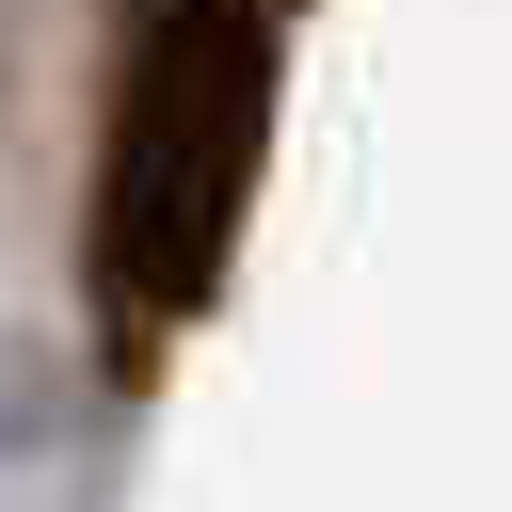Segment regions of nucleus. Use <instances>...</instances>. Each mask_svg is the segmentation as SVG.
<instances>
[{"label": "nucleus", "instance_id": "obj_2", "mask_svg": "<svg viewBox=\"0 0 512 512\" xmlns=\"http://www.w3.org/2000/svg\"><path fill=\"white\" fill-rule=\"evenodd\" d=\"M32 32H48V0H0V96L32 80Z\"/></svg>", "mask_w": 512, "mask_h": 512}, {"label": "nucleus", "instance_id": "obj_1", "mask_svg": "<svg viewBox=\"0 0 512 512\" xmlns=\"http://www.w3.org/2000/svg\"><path fill=\"white\" fill-rule=\"evenodd\" d=\"M272 144V0H128L112 32V144H96V256L144 320H192L240 256Z\"/></svg>", "mask_w": 512, "mask_h": 512}]
</instances>
